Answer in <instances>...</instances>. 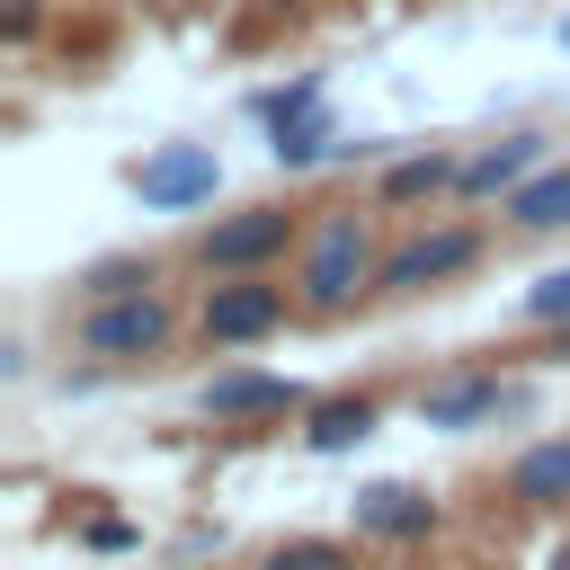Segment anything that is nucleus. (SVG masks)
Masks as SVG:
<instances>
[{"label":"nucleus","instance_id":"nucleus-1","mask_svg":"<svg viewBox=\"0 0 570 570\" xmlns=\"http://www.w3.org/2000/svg\"><path fill=\"white\" fill-rule=\"evenodd\" d=\"M383 285V240H374V214L356 205H321L294 240V303L303 312H347L356 294Z\"/></svg>","mask_w":570,"mask_h":570},{"label":"nucleus","instance_id":"nucleus-2","mask_svg":"<svg viewBox=\"0 0 570 570\" xmlns=\"http://www.w3.org/2000/svg\"><path fill=\"white\" fill-rule=\"evenodd\" d=\"M294 240H303V223L285 205H240V214H214L196 232V267L205 276H267Z\"/></svg>","mask_w":570,"mask_h":570},{"label":"nucleus","instance_id":"nucleus-3","mask_svg":"<svg viewBox=\"0 0 570 570\" xmlns=\"http://www.w3.org/2000/svg\"><path fill=\"white\" fill-rule=\"evenodd\" d=\"M169 330H178V312H169L160 285H142V294H98V303L80 312V356H98V365H134V356H160Z\"/></svg>","mask_w":570,"mask_h":570},{"label":"nucleus","instance_id":"nucleus-4","mask_svg":"<svg viewBox=\"0 0 570 570\" xmlns=\"http://www.w3.org/2000/svg\"><path fill=\"white\" fill-rule=\"evenodd\" d=\"M285 312H303V303H294V285H276V276H223V285H205L196 330H205L214 347H249V338L285 330Z\"/></svg>","mask_w":570,"mask_h":570},{"label":"nucleus","instance_id":"nucleus-5","mask_svg":"<svg viewBox=\"0 0 570 570\" xmlns=\"http://www.w3.org/2000/svg\"><path fill=\"white\" fill-rule=\"evenodd\" d=\"M472 258H481V232H472V223H428V232H410V240L383 249V285H374V294H428V285H454Z\"/></svg>","mask_w":570,"mask_h":570},{"label":"nucleus","instance_id":"nucleus-6","mask_svg":"<svg viewBox=\"0 0 570 570\" xmlns=\"http://www.w3.org/2000/svg\"><path fill=\"white\" fill-rule=\"evenodd\" d=\"M214 187H223V160H214L205 142H151V151L134 160V196H142L151 214H196Z\"/></svg>","mask_w":570,"mask_h":570},{"label":"nucleus","instance_id":"nucleus-7","mask_svg":"<svg viewBox=\"0 0 570 570\" xmlns=\"http://www.w3.org/2000/svg\"><path fill=\"white\" fill-rule=\"evenodd\" d=\"M196 410H205V419H223V428H240V419H285V410H312V392H303L294 374L232 365V374H214V383L196 392Z\"/></svg>","mask_w":570,"mask_h":570},{"label":"nucleus","instance_id":"nucleus-8","mask_svg":"<svg viewBox=\"0 0 570 570\" xmlns=\"http://www.w3.org/2000/svg\"><path fill=\"white\" fill-rule=\"evenodd\" d=\"M347 517H356V534H374V543H428V534H436V499H428L419 481H365V490L347 499Z\"/></svg>","mask_w":570,"mask_h":570},{"label":"nucleus","instance_id":"nucleus-9","mask_svg":"<svg viewBox=\"0 0 570 570\" xmlns=\"http://www.w3.org/2000/svg\"><path fill=\"white\" fill-rule=\"evenodd\" d=\"M374 428H383V401L374 392H338V401H312L303 410V445L312 454H356Z\"/></svg>","mask_w":570,"mask_h":570},{"label":"nucleus","instance_id":"nucleus-10","mask_svg":"<svg viewBox=\"0 0 570 570\" xmlns=\"http://www.w3.org/2000/svg\"><path fill=\"white\" fill-rule=\"evenodd\" d=\"M543 169V134H508V142H490V151H472L463 160V196H508V187H525Z\"/></svg>","mask_w":570,"mask_h":570},{"label":"nucleus","instance_id":"nucleus-11","mask_svg":"<svg viewBox=\"0 0 570 570\" xmlns=\"http://www.w3.org/2000/svg\"><path fill=\"white\" fill-rule=\"evenodd\" d=\"M499 214H508V232H561L570 223V160H543L525 187L499 196Z\"/></svg>","mask_w":570,"mask_h":570},{"label":"nucleus","instance_id":"nucleus-12","mask_svg":"<svg viewBox=\"0 0 570 570\" xmlns=\"http://www.w3.org/2000/svg\"><path fill=\"white\" fill-rule=\"evenodd\" d=\"M508 499L517 508H570V436H543L508 463Z\"/></svg>","mask_w":570,"mask_h":570},{"label":"nucleus","instance_id":"nucleus-13","mask_svg":"<svg viewBox=\"0 0 570 570\" xmlns=\"http://www.w3.org/2000/svg\"><path fill=\"white\" fill-rule=\"evenodd\" d=\"M499 401H508V392H499V374H445V383H428V392H419V419H428V428H481Z\"/></svg>","mask_w":570,"mask_h":570},{"label":"nucleus","instance_id":"nucleus-14","mask_svg":"<svg viewBox=\"0 0 570 570\" xmlns=\"http://www.w3.org/2000/svg\"><path fill=\"white\" fill-rule=\"evenodd\" d=\"M267 151H276V169H312V160H330V151H338V116H330V98L303 107V116H285V125H267Z\"/></svg>","mask_w":570,"mask_h":570},{"label":"nucleus","instance_id":"nucleus-15","mask_svg":"<svg viewBox=\"0 0 570 570\" xmlns=\"http://www.w3.org/2000/svg\"><path fill=\"white\" fill-rule=\"evenodd\" d=\"M463 178V160L454 151H410V160H392L383 169V205H428V196H445Z\"/></svg>","mask_w":570,"mask_h":570},{"label":"nucleus","instance_id":"nucleus-16","mask_svg":"<svg viewBox=\"0 0 570 570\" xmlns=\"http://www.w3.org/2000/svg\"><path fill=\"white\" fill-rule=\"evenodd\" d=\"M258 570H356V552H347V543H330V534H303V543H276Z\"/></svg>","mask_w":570,"mask_h":570},{"label":"nucleus","instance_id":"nucleus-17","mask_svg":"<svg viewBox=\"0 0 570 570\" xmlns=\"http://www.w3.org/2000/svg\"><path fill=\"white\" fill-rule=\"evenodd\" d=\"M142 285H160V267L151 258H98L89 276H80V294L98 303V294H142Z\"/></svg>","mask_w":570,"mask_h":570},{"label":"nucleus","instance_id":"nucleus-18","mask_svg":"<svg viewBox=\"0 0 570 570\" xmlns=\"http://www.w3.org/2000/svg\"><path fill=\"white\" fill-rule=\"evenodd\" d=\"M321 98H330V89H321V71H294L285 89H258V116H267V125H285V116H303V107H321Z\"/></svg>","mask_w":570,"mask_h":570},{"label":"nucleus","instance_id":"nucleus-19","mask_svg":"<svg viewBox=\"0 0 570 570\" xmlns=\"http://www.w3.org/2000/svg\"><path fill=\"white\" fill-rule=\"evenodd\" d=\"M525 321H543V330H561V321H570V267L534 276V294H525Z\"/></svg>","mask_w":570,"mask_h":570},{"label":"nucleus","instance_id":"nucleus-20","mask_svg":"<svg viewBox=\"0 0 570 570\" xmlns=\"http://www.w3.org/2000/svg\"><path fill=\"white\" fill-rule=\"evenodd\" d=\"M36 27H45V9H36V0H9V9H0V36H9V45H27Z\"/></svg>","mask_w":570,"mask_h":570},{"label":"nucleus","instance_id":"nucleus-21","mask_svg":"<svg viewBox=\"0 0 570 570\" xmlns=\"http://www.w3.org/2000/svg\"><path fill=\"white\" fill-rule=\"evenodd\" d=\"M89 543H98V552H125L134 525H125V517H89Z\"/></svg>","mask_w":570,"mask_h":570},{"label":"nucleus","instance_id":"nucleus-22","mask_svg":"<svg viewBox=\"0 0 570 570\" xmlns=\"http://www.w3.org/2000/svg\"><path fill=\"white\" fill-rule=\"evenodd\" d=\"M552 356H561V365H570V321H561V338H552Z\"/></svg>","mask_w":570,"mask_h":570},{"label":"nucleus","instance_id":"nucleus-23","mask_svg":"<svg viewBox=\"0 0 570 570\" xmlns=\"http://www.w3.org/2000/svg\"><path fill=\"white\" fill-rule=\"evenodd\" d=\"M543 570H570V543H561V552H552V561H543Z\"/></svg>","mask_w":570,"mask_h":570},{"label":"nucleus","instance_id":"nucleus-24","mask_svg":"<svg viewBox=\"0 0 570 570\" xmlns=\"http://www.w3.org/2000/svg\"><path fill=\"white\" fill-rule=\"evenodd\" d=\"M178 9H196V0H178Z\"/></svg>","mask_w":570,"mask_h":570},{"label":"nucleus","instance_id":"nucleus-25","mask_svg":"<svg viewBox=\"0 0 570 570\" xmlns=\"http://www.w3.org/2000/svg\"><path fill=\"white\" fill-rule=\"evenodd\" d=\"M561 36H570V27H561Z\"/></svg>","mask_w":570,"mask_h":570}]
</instances>
